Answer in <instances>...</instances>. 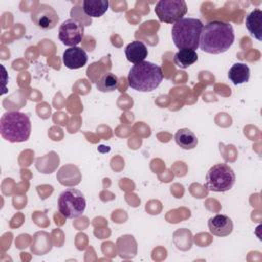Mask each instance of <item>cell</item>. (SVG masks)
I'll return each mask as SVG.
<instances>
[{"instance_id": "1", "label": "cell", "mask_w": 262, "mask_h": 262, "mask_svg": "<svg viewBox=\"0 0 262 262\" xmlns=\"http://www.w3.org/2000/svg\"><path fill=\"white\" fill-rule=\"evenodd\" d=\"M234 38V30L229 23L212 20L203 27L199 47L204 52L220 54L231 47Z\"/></svg>"}, {"instance_id": "2", "label": "cell", "mask_w": 262, "mask_h": 262, "mask_svg": "<svg viewBox=\"0 0 262 262\" xmlns=\"http://www.w3.org/2000/svg\"><path fill=\"white\" fill-rule=\"evenodd\" d=\"M162 68L150 61H141L134 64L128 74L129 86L139 92L155 90L163 81Z\"/></svg>"}, {"instance_id": "3", "label": "cell", "mask_w": 262, "mask_h": 262, "mask_svg": "<svg viewBox=\"0 0 262 262\" xmlns=\"http://www.w3.org/2000/svg\"><path fill=\"white\" fill-rule=\"evenodd\" d=\"M31 129L30 118L25 113L9 111L0 119V134L11 143L27 141L31 135Z\"/></svg>"}, {"instance_id": "4", "label": "cell", "mask_w": 262, "mask_h": 262, "mask_svg": "<svg viewBox=\"0 0 262 262\" xmlns=\"http://www.w3.org/2000/svg\"><path fill=\"white\" fill-rule=\"evenodd\" d=\"M203 23L199 18L183 17L175 23L171 30L172 40L178 49L195 50L200 46Z\"/></svg>"}, {"instance_id": "5", "label": "cell", "mask_w": 262, "mask_h": 262, "mask_svg": "<svg viewBox=\"0 0 262 262\" xmlns=\"http://www.w3.org/2000/svg\"><path fill=\"white\" fill-rule=\"evenodd\" d=\"M235 183V173L233 169L225 164L218 163L212 166L206 175V186L215 192H224L233 187Z\"/></svg>"}, {"instance_id": "6", "label": "cell", "mask_w": 262, "mask_h": 262, "mask_svg": "<svg viewBox=\"0 0 262 262\" xmlns=\"http://www.w3.org/2000/svg\"><path fill=\"white\" fill-rule=\"evenodd\" d=\"M57 205L62 216L68 219H75L84 213L86 200L79 189L67 188L59 194Z\"/></svg>"}, {"instance_id": "7", "label": "cell", "mask_w": 262, "mask_h": 262, "mask_svg": "<svg viewBox=\"0 0 262 262\" xmlns=\"http://www.w3.org/2000/svg\"><path fill=\"white\" fill-rule=\"evenodd\" d=\"M155 12L160 21L175 24L187 12V4L184 0H160L157 2Z\"/></svg>"}, {"instance_id": "8", "label": "cell", "mask_w": 262, "mask_h": 262, "mask_svg": "<svg viewBox=\"0 0 262 262\" xmlns=\"http://www.w3.org/2000/svg\"><path fill=\"white\" fill-rule=\"evenodd\" d=\"M84 37V25L78 19L64 20L58 30V38L61 43L69 47H75L81 43Z\"/></svg>"}, {"instance_id": "9", "label": "cell", "mask_w": 262, "mask_h": 262, "mask_svg": "<svg viewBox=\"0 0 262 262\" xmlns=\"http://www.w3.org/2000/svg\"><path fill=\"white\" fill-rule=\"evenodd\" d=\"M31 19L41 30H51L57 25L59 17L52 6L40 4L32 12Z\"/></svg>"}, {"instance_id": "10", "label": "cell", "mask_w": 262, "mask_h": 262, "mask_svg": "<svg viewBox=\"0 0 262 262\" xmlns=\"http://www.w3.org/2000/svg\"><path fill=\"white\" fill-rule=\"evenodd\" d=\"M208 227L213 235L223 237L229 235L232 232L233 222L228 216L217 214L209 219Z\"/></svg>"}, {"instance_id": "11", "label": "cell", "mask_w": 262, "mask_h": 262, "mask_svg": "<svg viewBox=\"0 0 262 262\" xmlns=\"http://www.w3.org/2000/svg\"><path fill=\"white\" fill-rule=\"evenodd\" d=\"M88 57L84 49L80 47H70L64 50L62 55L63 64L71 70L83 68L87 63Z\"/></svg>"}, {"instance_id": "12", "label": "cell", "mask_w": 262, "mask_h": 262, "mask_svg": "<svg viewBox=\"0 0 262 262\" xmlns=\"http://www.w3.org/2000/svg\"><path fill=\"white\" fill-rule=\"evenodd\" d=\"M148 51L144 43L138 40H134L131 43H129L125 48V55L128 61L136 64L141 61H144V59L147 57Z\"/></svg>"}, {"instance_id": "13", "label": "cell", "mask_w": 262, "mask_h": 262, "mask_svg": "<svg viewBox=\"0 0 262 262\" xmlns=\"http://www.w3.org/2000/svg\"><path fill=\"white\" fill-rule=\"evenodd\" d=\"M56 177L60 184L67 185V186L77 185L80 183V180H81V174L78 167L72 164L62 166L57 172Z\"/></svg>"}, {"instance_id": "14", "label": "cell", "mask_w": 262, "mask_h": 262, "mask_svg": "<svg viewBox=\"0 0 262 262\" xmlns=\"http://www.w3.org/2000/svg\"><path fill=\"white\" fill-rule=\"evenodd\" d=\"M246 27L250 34L258 41H262V10L259 8L251 11L246 17Z\"/></svg>"}, {"instance_id": "15", "label": "cell", "mask_w": 262, "mask_h": 262, "mask_svg": "<svg viewBox=\"0 0 262 262\" xmlns=\"http://www.w3.org/2000/svg\"><path fill=\"white\" fill-rule=\"evenodd\" d=\"M174 139L178 146H180L182 149H186V150L193 149L198 145V142H199L196 135L190 129H187V128L179 129L175 133Z\"/></svg>"}, {"instance_id": "16", "label": "cell", "mask_w": 262, "mask_h": 262, "mask_svg": "<svg viewBox=\"0 0 262 262\" xmlns=\"http://www.w3.org/2000/svg\"><path fill=\"white\" fill-rule=\"evenodd\" d=\"M107 0H85L83 2V11L89 17H100L108 9Z\"/></svg>"}, {"instance_id": "17", "label": "cell", "mask_w": 262, "mask_h": 262, "mask_svg": "<svg viewBox=\"0 0 262 262\" xmlns=\"http://www.w3.org/2000/svg\"><path fill=\"white\" fill-rule=\"evenodd\" d=\"M228 79L234 85H241L249 81L250 69L246 63L236 62L228 71Z\"/></svg>"}, {"instance_id": "18", "label": "cell", "mask_w": 262, "mask_h": 262, "mask_svg": "<svg viewBox=\"0 0 262 262\" xmlns=\"http://www.w3.org/2000/svg\"><path fill=\"white\" fill-rule=\"evenodd\" d=\"M198 60V53L192 49H179L174 55V63L180 69H187Z\"/></svg>"}, {"instance_id": "19", "label": "cell", "mask_w": 262, "mask_h": 262, "mask_svg": "<svg viewBox=\"0 0 262 262\" xmlns=\"http://www.w3.org/2000/svg\"><path fill=\"white\" fill-rule=\"evenodd\" d=\"M118 77L115 74L105 73L96 82V88L101 92H112L118 88Z\"/></svg>"}, {"instance_id": "20", "label": "cell", "mask_w": 262, "mask_h": 262, "mask_svg": "<svg viewBox=\"0 0 262 262\" xmlns=\"http://www.w3.org/2000/svg\"><path fill=\"white\" fill-rule=\"evenodd\" d=\"M118 241L126 246V247H123V246H118L117 245V250H118V253H119L120 257L124 258V259L133 258L135 256V254H136V245L128 247L129 245H131L132 243L135 242L133 236H131V235H124V236H121Z\"/></svg>"}]
</instances>
